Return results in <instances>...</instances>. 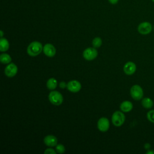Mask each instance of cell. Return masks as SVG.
Segmentation results:
<instances>
[{
	"label": "cell",
	"instance_id": "cell-1",
	"mask_svg": "<svg viewBox=\"0 0 154 154\" xmlns=\"http://www.w3.org/2000/svg\"><path fill=\"white\" fill-rule=\"evenodd\" d=\"M43 47L42 45V43L37 41H34L31 42L28 46L27 47V54L31 56V57H35L38 55H39L42 51H43Z\"/></svg>",
	"mask_w": 154,
	"mask_h": 154
},
{
	"label": "cell",
	"instance_id": "cell-2",
	"mask_svg": "<svg viewBox=\"0 0 154 154\" xmlns=\"http://www.w3.org/2000/svg\"><path fill=\"white\" fill-rule=\"evenodd\" d=\"M130 94L132 99L135 100H141L143 97V90L142 87L137 84L132 85L130 89Z\"/></svg>",
	"mask_w": 154,
	"mask_h": 154
},
{
	"label": "cell",
	"instance_id": "cell-3",
	"mask_svg": "<svg viewBox=\"0 0 154 154\" xmlns=\"http://www.w3.org/2000/svg\"><path fill=\"white\" fill-rule=\"evenodd\" d=\"M49 100L51 103L54 105H60L63 102V97L62 94L57 91H52L48 96Z\"/></svg>",
	"mask_w": 154,
	"mask_h": 154
},
{
	"label": "cell",
	"instance_id": "cell-4",
	"mask_svg": "<svg viewBox=\"0 0 154 154\" xmlns=\"http://www.w3.org/2000/svg\"><path fill=\"white\" fill-rule=\"evenodd\" d=\"M111 120L115 126H121L125 121V116L122 112L117 111L112 115Z\"/></svg>",
	"mask_w": 154,
	"mask_h": 154
},
{
	"label": "cell",
	"instance_id": "cell-5",
	"mask_svg": "<svg viewBox=\"0 0 154 154\" xmlns=\"http://www.w3.org/2000/svg\"><path fill=\"white\" fill-rule=\"evenodd\" d=\"M152 25L151 24L150 22L147 21L141 22L137 27L138 32L142 35H147L150 34L152 32Z\"/></svg>",
	"mask_w": 154,
	"mask_h": 154
},
{
	"label": "cell",
	"instance_id": "cell-6",
	"mask_svg": "<svg viewBox=\"0 0 154 154\" xmlns=\"http://www.w3.org/2000/svg\"><path fill=\"white\" fill-rule=\"evenodd\" d=\"M82 55L85 60L91 61L97 57V51L95 49V48H88L84 51Z\"/></svg>",
	"mask_w": 154,
	"mask_h": 154
},
{
	"label": "cell",
	"instance_id": "cell-7",
	"mask_svg": "<svg viewBox=\"0 0 154 154\" xmlns=\"http://www.w3.org/2000/svg\"><path fill=\"white\" fill-rule=\"evenodd\" d=\"M17 72V67L14 63H9L4 70V73L5 75L9 78H12L14 76Z\"/></svg>",
	"mask_w": 154,
	"mask_h": 154
},
{
	"label": "cell",
	"instance_id": "cell-8",
	"mask_svg": "<svg viewBox=\"0 0 154 154\" xmlns=\"http://www.w3.org/2000/svg\"><path fill=\"white\" fill-rule=\"evenodd\" d=\"M109 128V122L106 117H101L97 122V128L101 132H106Z\"/></svg>",
	"mask_w": 154,
	"mask_h": 154
},
{
	"label": "cell",
	"instance_id": "cell-9",
	"mask_svg": "<svg viewBox=\"0 0 154 154\" xmlns=\"http://www.w3.org/2000/svg\"><path fill=\"white\" fill-rule=\"evenodd\" d=\"M67 88L72 93H77L81 90V84L77 80H72L67 84Z\"/></svg>",
	"mask_w": 154,
	"mask_h": 154
},
{
	"label": "cell",
	"instance_id": "cell-10",
	"mask_svg": "<svg viewBox=\"0 0 154 154\" xmlns=\"http://www.w3.org/2000/svg\"><path fill=\"white\" fill-rule=\"evenodd\" d=\"M137 69V66L132 61H128L125 63L123 66V71L125 74L128 75H133Z\"/></svg>",
	"mask_w": 154,
	"mask_h": 154
},
{
	"label": "cell",
	"instance_id": "cell-11",
	"mask_svg": "<svg viewBox=\"0 0 154 154\" xmlns=\"http://www.w3.org/2000/svg\"><path fill=\"white\" fill-rule=\"evenodd\" d=\"M44 54L49 57H54L56 54V49L52 44L46 43L43 49Z\"/></svg>",
	"mask_w": 154,
	"mask_h": 154
},
{
	"label": "cell",
	"instance_id": "cell-12",
	"mask_svg": "<svg viewBox=\"0 0 154 154\" xmlns=\"http://www.w3.org/2000/svg\"><path fill=\"white\" fill-rule=\"evenodd\" d=\"M45 144L48 147L56 146L57 144V138L56 137L52 135H48L46 136L43 140Z\"/></svg>",
	"mask_w": 154,
	"mask_h": 154
},
{
	"label": "cell",
	"instance_id": "cell-13",
	"mask_svg": "<svg viewBox=\"0 0 154 154\" xmlns=\"http://www.w3.org/2000/svg\"><path fill=\"white\" fill-rule=\"evenodd\" d=\"M120 109L125 112H128L131 111L133 108V104L129 100H125L120 104Z\"/></svg>",
	"mask_w": 154,
	"mask_h": 154
},
{
	"label": "cell",
	"instance_id": "cell-14",
	"mask_svg": "<svg viewBox=\"0 0 154 154\" xmlns=\"http://www.w3.org/2000/svg\"><path fill=\"white\" fill-rule=\"evenodd\" d=\"M141 105L146 109H150L153 105V102L150 97H144L141 100Z\"/></svg>",
	"mask_w": 154,
	"mask_h": 154
},
{
	"label": "cell",
	"instance_id": "cell-15",
	"mask_svg": "<svg viewBox=\"0 0 154 154\" xmlns=\"http://www.w3.org/2000/svg\"><path fill=\"white\" fill-rule=\"evenodd\" d=\"M9 48V42L5 38L1 37L0 40V51L1 52H5Z\"/></svg>",
	"mask_w": 154,
	"mask_h": 154
},
{
	"label": "cell",
	"instance_id": "cell-16",
	"mask_svg": "<svg viewBox=\"0 0 154 154\" xmlns=\"http://www.w3.org/2000/svg\"><path fill=\"white\" fill-rule=\"evenodd\" d=\"M57 86V81L54 78H49L46 82V87L49 90H54Z\"/></svg>",
	"mask_w": 154,
	"mask_h": 154
},
{
	"label": "cell",
	"instance_id": "cell-17",
	"mask_svg": "<svg viewBox=\"0 0 154 154\" xmlns=\"http://www.w3.org/2000/svg\"><path fill=\"white\" fill-rule=\"evenodd\" d=\"M0 61L2 64H9L11 61V58L10 55L3 53L0 55Z\"/></svg>",
	"mask_w": 154,
	"mask_h": 154
},
{
	"label": "cell",
	"instance_id": "cell-18",
	"mask_svg": "<svg viewBox=\"0 0 154 154\" xmlns=\"http://www.w3.org/2000/svg\"><path fill=\"white\" fill-rule=\"evenodd\" d=\"M102 39L99 37H96L94 38L92 41V45H93V47L95 48H99L102 45Z\"/></svg>",
	"mask_w": 154,
	"mask_h": 154
},
{
	"label": "cell",
	"instance_id": "cell-19",
	"mask_svg": "<svg viewBox=\"0 0 154 154\" xmlns=\"http://www.w3.org/2000/svg\"><path fill=\"white\" fill-rule=\"evenodd\" d=\"M146 117H147V120L150 122L154 123V109H151V110L147 112Z\"/></svg>",
	"mask_w": 154,
	"mask_h": 154
},
{
	"label": "cell",
	"instance_id": "cell-20",
	"mask_svg": "<svg viewBox=\"0 0 154 154\" xmlns=\"http://www.w3.org/2000/svg\"><path fill=\"white\" fill-rule=\"evenodd\" d=\"M55 150L57 153H63L65 152V147L64 146L61 144H58L56 145Z\"/></svg>",
	"mask_w": 154,
	"mask_h": 154
},
{
	"label": "cell",
	"instance_id": "cell-21",
	"mask_svg": "<svg viewBox=\"0 0 154 154\" xmlns=\"http://www.w3.org/2000/svg\"><path fill=\"white\" fill-rule=\"evenodd\" d=\"M44 153L45 154H55L57 153L56 150H55L54 149H52V148H48V149H46Z\"/></svg>",
	"mask_w": 154,
	"mask_h": 154
},
{
	"label": "cell",
	"instance_id": "cell-22",
	"mask_svg": "<svg viewBox=\"0 0 154 154\" xmlns=\"http://www.w3.org/2000/svg\"><path fill=\"white\" fill-rule=\"evenodd\" d=\"M59 86L61 88H64L67 87V84L64 81H61L59 84Z\"/></svg>",
	"mask_w": 154,
	"mask_h": 154
},
{
	"label": "cell",
	"instance_id": "cell-23",
	"mask_svg": "<svg viewBox=\"0 0 154 154\" xmlns=\"http://www.w3.org/2000/svg\"><path fill=\"white\" fill-rule=\"evenodd\" d=\"M119 0H108L110 4H113V5L117 4L118 2H119Z\"/></svg>",
	"mask_w": 154,
	"mask_h": 154
},
{
	"label": "cell",
	"instance_id": "cell-24",
	"mask_svg": "<svg viewBox=\"0 0 154 154\" xmlns=\"http://www.w3.org/2000/svg\"><path fill=\"white\" fill-rule=\"evenodd\" d=\"M150 144H149V143H146L145 144H144V148L146 149H149L150 148Z\"/></svg>",
	"mask_w": 154,
	"mask_h": 154
},
{
	"label": "cell",
	"instance_id": "cell-25",
	"mask_svg": "<svg viewBox=\"0 0 154 154\" xmlns=\"http://www.w3.org/2000/svg\"><path fill=\"white\" fill-rule=\"evenodd\" d=\"M146 153L147 154H154V151L153 150H149L146 152Z\"/></svg>",
	"mask_w": 154,
	"mask_h": 154
},
{
	"label": "cell",
	"instance_id": "cell-26",
	"mask_svg": "<svg viewBox=\"0 0 154 154\" xmlns=\"http://www.w3.org/2000/svg\"><path fill=\"white\" fill-rule=\"evenodd\" d=\"M2 36H3V31H1V37H2Z\"/></svg>",
	"mask_w": 154,
	"mask_h": 154
},
{
	"label": "cell",
	"instance_id": "cell-27",
	"mask_svg": "<svg viewBox=\"0 0 154 154\" xmlns=\"http://www.w3.org/2000/svg\"><path fill=\"white\" fill-rule=\"evenodd\" d=\"M153 31H154V25L153 26Z\"/></svg>",
	"mask_w": 154,
	"mask_h": 154
},
{
	"label": "cell",
	"instance_id": "cell-28",
	"mask_svg": "<svg viewBox=\"0 0 154 154\" xmlns=\"http://www.w3.org/2000/svg\"><path fill=\"white\" fill-rule=\"evenodd\" d=\"M151 1H152L153 2H154V0H151Z\"/></svg>",
	"mask_w": 154,
	"mask_h": 154
}]
</instances>
